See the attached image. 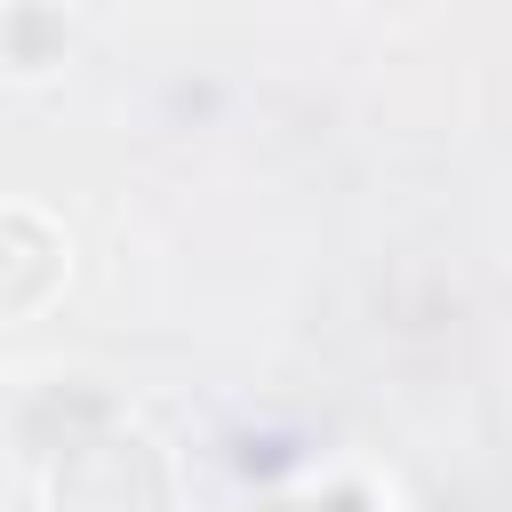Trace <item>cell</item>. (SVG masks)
Returning a JSON list of instances; mask_svg holds the SVG:
<instances>
[{
    "mask_svg": "<svg viewBox=\"0 0 512 512\" xmlns=\"http://www.w3.org/2000/svg\"><path fill=\"white\" fill-rule=\"evenodd\" d=\"M64 272H72L64 232L32 200H8L0 208V312L8 320H32L48 296H64Z\"/></svg>",
    "mask_w": 512,
    "mask_h": 512,
    "instance_id": "7a4b0ae2",
    "label": "cell"
},
{
    "mask_svg": "<svg viewBox=\"0 0 512 512\" xmlns=\"http://www.w3.org/2000/svg\"><path fill=\"white\" fill-rule=\"evenodd\" d=\"M64 48H72L64 0H8V16H0V56H8L16 80H48V72L64 64Z\"/></svg>",
    "mask_w": 512,
    "mask_h": 512,
    "instance_id": "3957f363",
    "label": "cell"
},
{
    "mask_svg": "<svg viewBox=\"0 0 512 512\" xmlns=\"http://www.w3.org/2000/svg\"><path fill=\"white\" fill-rule=\"evenodd\" d=\"M48 496L56 512H160L168 472L144 432H80L72 448H56Z\"/></svg>",
    "mask_w": 512,
    "mask_h": 512,
    "instance_id": "6da1fadb",
    "label": "cell"
}]
</instances>
